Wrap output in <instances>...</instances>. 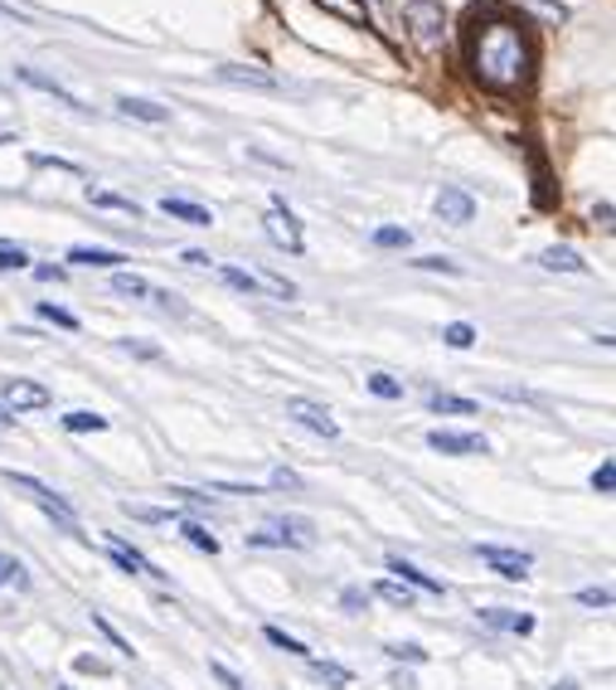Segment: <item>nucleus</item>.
<instances>
[{"label":"nucleus","mask_w":616,"mask_h":690,"mask_svg":"<svg viewBox=\"0 0 616 690\" xmlns=\"http://www.w3.org/2000/svg\"><path fill=\"white\" fill-rule=\"evenodd\" d=\"M471 73L495 92H515L529 78V39L510 16H471Z\"/></svg>","instance_id":"obj_1"},{"label":"nucleus","mask_w":616,"mask_h":690,"mask_svg":"<svg viewBox=\"0 0 616 690\" xmlns=\"http://www.w3.org/2000/svg\"><path fill=\"white\" fill-rule=\"evenodd\" d=\"M404 24L423 55H437V49L447 45V10H441V0H408Z\"/></svg>","instance_id":"obj_2"},{"label":"nucleus","mask_w":616,"mask_h":690,"mask_svg":"<svg viewBox=\"0 0 616 690\" xmlns=\"http://www.w3.org/2000/svg\"><path fill=\"white\" fill-rule=\"evenodd\" d=\"M262 229H267V238H272L277 248H287L291 258H301V254H306L301 224L291 219V209H287V200H282V195H277V200H272V209H267V215H262Z\"/></svg>","instance_id":"obj_3"},{"label":"nucleus","mask_w":616,"mask_h":690,"mask_svg":"<svg viewBox=\"0 0 616 690\" xmlns=\"http://www.w3.org/2000/svg\"><path fill=\"white\" fill-rule=\"evenodd\" d=\"M10 482H16L20 491H30L39 506H44V515H53V521H59L63 530H73V535H78V515L69 511V501H63V496H53L44 482H34V476H24V472H10Z\"/></svg>","instance_id":"obj_4"},{"label":"nucleus","mask_w":616,"mask_h":690,"mask_svg":"<svg viewBox=\"0 0 616 690\" xmlns=\"http://www.w3.org/2000/svg\"><path fill=\"white\" fill-rule=\"evenodd\" d=\"M476 554L486 560L495 574L500 579H529V569H534V560L525 550H505V545H476Z\"/></svg>","instance_id":"obj_5"},{"label":"nucleus","mask_w":616,"mask_h":690,"mask_svg":"<svg viewBox=\"0 0 616 690\" xmlns=\"http://www.w3.org/2000/svg\"><path fill=\"white\" fill-rule=\"evenodd\" d=\"M287 418L301 423V428H311L316 437H335V433H340V423H335L326 414V404H316V400H287Z\"/></svg>","instance_id":"obj_6"},{"label":"nucleus","mask_w":616,"mask_h":690,"mask_svg":"<svg viewBox=\"0 0 616 690\" xmlns=\"http://www.w3.org/2000/svg\"><path fill=\"white\" fill-rule=\"evenodd\" d=\"M252 545H291V550H306V545H311V525H306V521H272L262 535H252Z\"/></svg>","instance_id":"obj_7"},{"label":"nucleus","mask_w":616,"mask_h":690,"mask_svg":"<svg viewBox=\"0 0 616 690\" xmlns=\"http://www.w3.org/2000/svg\"><path fill=\"white\" fill-rule=\"evenodd\" d=\"M427 443H433L437 453H451V457H471V453H486V437H480V433H451V428H433V433H427Z\"/></svg>","instance_id":"obj_8"},{"label":"nucleus","mask_w":616,"mask_h":690,"mask_svg":"<svg viewBox=\"0 0 616 690\" xmlns=\"http://www.w3.org/2000/svg\"><path fill=\"white\" fill-rule=\"evenodd\" d=\"M0 400L16 408V414H24V408H44L49 390H44V384H34V379H10L6 390H0Z\"/></svg>","instance_id":"obj_9"},{"label":"nucleus","mask_w":616,"mask_h":690,"mask_svg":"<svg viewBox=\"0 0 616 690\" xmlns=\"http://www.w3.org/2000/svg\"><path fill=\"white\" fill-rule=\"evenodd\" d=\"M476 215V200L466 190H457V185H447V190L437 195V219H447V224H471Z\"/></svg>","instance_id":"obj_10"},{"label":"nucleus","mask_w":616,"mask_h":690,"mask_svg":"<svg viewBox=\"0 0 616 690\" xmlns=\"http://www.w3.org/2000/svg\"><path fill=\"white\" fill-rule=\"evenodd\" d=\"M223 83H248V88H267V92H277L282 88V78H272V73H262V69H238V63H223L219 69Z\"/></svg>","instance_id":"obj_11"},{"label":"nucleus","mask_w":616,"mask_h":690,"mask_svg":"<svg viewBox=\"0 0 616 690\" xmlns=\"http://www.w3.org/2000/svg\"><path fill=\"white\" fill-rule=\"evenodd\" d=\"M117 112L137 117V122H170V108H160L151 98H117Z\"/></svg>","instance_id":"obj_12"},{"label":"nucleus","mask_w":616,"mask_h":690,"mask_svg":"<svg viewBox=\"0 0 616 690\" xmlns=\"http://www.w3.org/2000/svg\"><path fill=\"white\" fill-rule=\"evenodd\" d=\"M160 209H166L170 219H185V224H195V229H209L213 224V215L205 205H190V200H176V195H166V200H160Z\"/></svg>","instance_id":"obj_13"},{"label":"nucleus","mask_w":616,"mask_h":690,"mask_svg":"<svg viewBox=\"0 0 616 690\" xmlns=\"http://www.w3.org/2000/svg\"><path fill=\"white\" fill-rule=\"evenodd\" d=\"M476 618L486 622V628H500V632H519V637L534 632V618L529 613H500V608H480Z\"/></svg>","instance_id":"obj_14"},{"label":"nucleus","mask_w":616,"mask_h":690,"mask_svg":"<svg viewBox=\"0 0 616 690\" xmlns=\"http://www.w3.org/2000/svg\"><path fill=\"white\" fill-rule=\"evenodd\" d=\"M388 569L398 574V583H413V589H427V593H447V583L433 579V574H423V569L408 564V560H388Z\"/></svg>","instance_id":"obj_15"},{"label":"nucleus","mask_w":616,"mask_h":690,"mask_svg":"<svg viewBox=\"0 0 616 690\" xmlns=\"http://www.w3.org/2000/svg\"><path fill=\"white\" fill-rule=\"evenodd\" d=\"M122 258L127 254H117V248H73L69 263H78V268H122Z\"/></svg>","instance_id":"obj_16"},{"label":"nucleus","mask_w":616,"mask_h":690,"mask_svg":"<svg viewBox=\"0 0 616 690\" xmlns=\"http://www.w3.org/2000/svg\"><path fill=\"white\" fill-rule=\"evenodd\" d=\"M107 550H112V560L122 564V569H131V574H160V569H151V560H146L141 550H131V545H122V540H107Z\"/></svg>","instance_id":"obj_17"},{"label":"nucleus","mask_w":616,"mask_h":690,"mask_svg":"<svg viewBox=\"0 0 616 690\" xmlns=\"http://www.w3.org/2000/svg\"><path fill=\"white\" fill-rule=\"evenodd\" d=\"M316 6L330 10V16H340L345 24H374L369 10H365V0H316Z\"/></svg>","instance_id":"obj_18"},{"label":"nucleus","mask_w":616,"mask_h":690,"mask_svg":"<svg viewBox=\"0 0 616 690\" xmlns=\"http://www.w3.org/2000/svg\"><path fill=\"white\" fill-rule=\"evenodd\" d=\"M20 78H24V83H34V88H44V92H53V98H59V102H69V108H73V112H88V108H83V102H78V98H73V92H69V88H59V83H53V78H44V73H34V69H20Z\"/></svg>","instance_id":"obj_19"},{"label":"nucleus","mask_w":616,"mask_h":690,"mask_svg":"<svg viewBox=\"0 0 616 690\" xmlns=\"http://www.w3.org/2000/svg\"><path fill=\"white\" fill-rule=\"evenodd\" d=\"M539 263H544V268H554V273H558V268H564V273H587V263L573 254V248H544Z\"/></svg>","instance_id":"obj_20"},{"label":"nucleus","mask_w":616,"mask_h":690,"mask_svg":"<svg viewBox=\"0 0 616 690\" xmlns=\"http://www.w3.org/2000/svg\"><path fill=\"white\" fill-rule=\"evenodd\" d=\"M112 287L122 292V297H137V302H151V292H156V287L146 283V277H137V273H117Z\"/></svg>","instance_id":"obj_21"},{"label":"nucleus","mask_w":616,"mask_h":690,"mask_svg":"<svg viewBox=\"0 0 616 690\" xmlns=\"http://www.w3.org/2000/svg\"><path fill=\"white\" fill-rule=\"evenodd\" d=\"M427 408H433V414H480V408L471 400H461V394H433Z\"/></svg>","instance_id":"obj_22"},{"label":"nucleus","mask_w":616,"mask_h":690,"mask_svg":"<svg viewBox=\"0 0 616 690\" xmlns=\"http://www.w3.org/2000/svg\"><path fill=\"white\" fill-rule=\"evenodd\" d=\"M180 535L190 540L195 550H205V554H219V540H213V535H209V530L199 525V521H180Z\"/></svg>","instance_id":"obj_23"},{"label":"nucleus","mask_w":616,"mask_h":690,"mask_svg":"<svg viewBox=\"0 0 616 690\" xmlns=\"http://www.w3.org/2000/svg\"><path fill=\"white\" fill-rule=\"evenodd\" d=\"M374 593H379L384 603H394V608H413V589H408V583H398V579L379 583V589H374Z\"/></svg>","instance_id":"obj_24"},{"label":"nucleus","mask_w":616,"mask_h":690,"mask_svg":"<svg viewBox=\"0 0 616 690\" xmlns=\"http://www.w3.org/2000/svg\"><path fill=\"white\" fill-rule=\"evenodd\" d=\"M262 637H267V642H272V647H282V652H291V657H306V652H311V647L297 642V637L282 632V628H262Z\"/></svg>","instance_id":"obj_25"},{"label":"nucleus","mask_w":616,"mask_h":690,"mask_svg":"<svg viewBox=\"0 0 616 690\" xmlns=\"http://www.w3.org/2000/svg\"><path fill=\"white\" fill-rule=\"evenodd\" d=\"M441 341H447L451 351H466V345H476V326H466V322H451L447 331H441Z\"/></svg>","instance_id":"obj_26"},{"label":"nucleus","mask_w":616,"mask_h":690,"mask_svg":"<svg viewBox=\"0 0 616 690\" xmlns=\"http://www.w3.org/2000/svg\"><path fill=\"white\" fill-rule=\"evenodd\" d=\"M88 200L92 205H102V209H127L131 219H137V200H127V195H107V190H88Z\"/></svg>","instance_id":"obj_27"},{"label":"nucleus","mask_w":616,"mask_h":690,"mask_svg":"<svg viewBox=\"0 0 616 690\" xmlns=\"http://www.w3.org/2000/svg\"><path fill=\"white\" fill-rule=\"evenodd\" d=\"M127 515H137V521H151V525L180 521V511H160V506H131V501H127Z\"/></svg>","instance_id":"obj_28"},{"label":"nucleus","mask_w":616,"mask_h":690,"mask_svg":"<svg viewBox=\"0 0 616 690\" xmlns=\"http://www.w3.org/2000/svg\"><path fill=\"white\" fill-rule=\"evenodd\" d=\"M63 428H69V433H102L107 418H98V414H69V418H63Z\"/></svg>","instance_id":"obj_29"},{"label":"nucleus","mask_w":616,"mask_h":690,"mask_svg":"<svg viewBox=\"0 0 616 690\" xmlns=\"http://www.w3.org/2000/svg\"><path fill=\"white\" fill-rule=\"evenodd\" d=\"M316 676H320V681H326V686H335V690H345V686H350V671H345V667H335V661H316Z\"/></svg>","instance_id":"obj_30"},{"label":"nucleus","mask_w":616,"mask_h":690,"mask_svg":"<svg viewBox=\"0 0 616 690\" xmlns=\"http://www.w3.org/2000/svg\"><path fill=\"white\" fill-rule=\"evenodd\" d=\"M219 277H223V283H229V287H238V292H248V297H252V292H258V277L244 273V268H219Z\"/></svg>","instance_id":"obj_31"},{"label":"nucleus","mask_w":616,"mask_h":690,"mask_svg":"<svg viewBox=\"0 0 616 690\" xmlns=\"http://www.w3.org/2000/svg\"><path fill=\"white\" fill-rule=\"evenodd\" d=\"M39 316H44V322H53V326H63V331H73V326H78V316H73V312H63V307H53V302H39Z\"/></svg>","instance_id":"obj_32"},{"label":"nucleus","mask_w":616,"mask_h":690,"mask_svg":"<svg viewBox=\"0 0 616 690\" xmlns=\"http://www.w3.org/2000/svg\"><path fill=\"white\" fill-rule=\"evenodd\" d=\"M408 229H394V224H388V229H374V244L379 248H408Z\"/></svg>","instance_id":"obj_33"},{"label":"nucleus","mask_w":616,"mask_h":690,"mask_svg":"<svg viewBox=\"0 0 616 690\" xmlns=\"http://www.w3.org/2000/svg\"><path fill=\"white\" fill-rule=\"evenodd\" d=\"M369 390L379 394V400H404V384L388 379V375H369Z\"/></svg>","instance_id":"obj_34"},{"label":"nucleus","mask_w":616,"mask_h":690,"mask_svg":"<svg viewBox=\"0 0 616 690\" xmlns=\"http://www.w3.org/2000/svg\"><path fill=\"white\" fill-rule=\"evenodd\" d=\"M258 283H262V287H272V292H277V297H297V287H291V283H287V277H282V273H262V277H258Z\"/></svg>","instance_id":"obj_35"},{"label":"nucleus","mask_w":616,"mask_h":690,"mask_svg":"<svg viewBox=\"0 0 616 690\" xmlns=\"http://www.w3.org/2000/svg\"><path fill=\"white\" fill-rule=\"evenodd\" d=\"M98 632H102L107 642H112V647H117V652H122V657H131V642H127L122 632H112V622H107V618H98Z\"/></svg>","instance_id":"obj_36"},{"label":"nucleus","mask_w":616,"mask_h":690,"mask_svg":"<svg viewBox=\"0 0 616 690\" xmlns=\"http://www.w3.org/2000/svg\"><path fill=\"white\" fill-rule=\"evenodd\" d=\"M24 263H30V254H24V248H0V268H24Z\"/></svg>","instance_id":"obj_37"},{"label":"nucleus","mask_w":616,"mask_h":690,"mask_svg":"<svg viewBox=\"0 0 616 690\" xmlns=\"http://www.w3.org/2000/svg\"><path fill=\"white\" fill-rule=\"evenodd\" d=\"M578 603H583V608H607V603H612V593H607V589H583V593H578Z\"/></svg>","instance_id":"obj_38"},{"label":"nucleus","mask_w":616,"mask_h":690,"mask_svg":"<svg viewBox=\"0 0 616 690\" xmlns=\"http://www.w3.org/2000/svg\"><path fill=\"white\" fill-rule=\"evenodd\" d=\"M612 482H616V467H612V457H607V462H602V467L593 472V486H597V491H612Z\"/></svg>","instance_id":"obj_39"},{"label":"nucleus","mask_w":616,"mask_h":690,"mask_svg":"<svg viewBox=\"0 0 616 690\" xmlns=\"http://www.w3.org/2000/svg\"><path fill=\"white\" fill-rule=\"evenodd\" d=\"M209 671H213V681H219V686H229V690H248V686H244V681H238V676H234L229 667H219V661H213V667H209Z\"/></svg>","instance_id":"obj_40"},{"label":"nucleus","mask_w":616,"mask_h":690,"mask_svg":"<svg viewBox=\"0 0 616 690\" xmlns=\"http://www.w3.org/2000/svg\"><path fill=\"white\" fill-rule=\"evenodd\" d=\"M418 268H433V273H457V263H447V258H413Z\"/></svg>","instance_id":"obj_41"},{"label":"nucleus","mask_w":616,"mask_h":690,"mask_svg":"<svg viewBox=\"0 0 616 690\" xmlns=\"http://www.w3.org/2000/svg\"><path fill=\"white\" fill-rule=\"evenodd\" d=\"M388 657H398V661H404V657H408V661H423L427 652H423V647H388Z\"/></svg>","instance_id":"obj_42"},{"label":"nucleus","mask_w":616,"mask_h":690,"mask_svg":"<svg viewBox=\"0 0 616 690\" xmlns=\"http://www.w3.org/2000/svg\"><path fill=\"white\" fill-rule=\"evenodd\" d=\"M272 482H277V486H301V476H297V472H287V467H277V472H272Z\"/></svg>","instance_id":"obj_43"},{"label":"nucleus","mask_w":616,"mask_h":690,"mask_svg":"<svg viewBox=\"0 0 616 690\" xmlns=\"http://www.w3.org/2000/svg\"><path fill=\"white\" fill-rule=\"evenodd\" d=\"M16 569H20V564H16V560H10V554H6V550H0V583H6V579H16Z\"/></svg>","instance_id":"obj_44"},{"label":"nucleus","mask_w":616,"mask_h":690,"mask_svg":"<svg viewBox=\"0 0 616 690\" xmlns=\"http://www.w3.org/2000/svg\"><path fill=\"white\" fill-rule=\"evenodd\" d=\"M359 603H365V593H359V589H345V608H350V613H359Z\"/></svg>","instance_id":"obj_45"},{"label":"nucleus","mask_w":616,"mask_h":690,"mask_svg":"<svg viewBox=\"0 0 616 690\" xmlns=\"http://www.w3.org/2000/svg\"><path fill=\"white\" fill-rule=\"evenodd\" d=\"M185 263H190V268H209V254H199V248H190V254H185Z\"/></svg>","instance_id":"obj_46"},{"label":"nucleus","mask_w":616,"mask_h":690,"mask_svg":"<svg viewBox=\"0 0 616 690\" xmlns=\"http://www.w3.org/2000/svg\"><path fill=\"white\" fill-rule=\"evenodd\" d=\"M122 351H131V355H146V361H156V351H151V345H131V341H122Z\"/></svg>","instance_id":"obj_47"},{"label":"nucleus","mask_w":616,"mask_h":690,"mask_svg":"<svg viewBox=\"0 0 616 690\" xmlns=\"http://www.w3.org/2000/svg\"><path fill=\"white\" fill-rule=\"evenodd\" d=\"M554 690H578V686H568V681H564V686H554Z\"/></svg>","instance_id":"obj_48"}]
</instances>
